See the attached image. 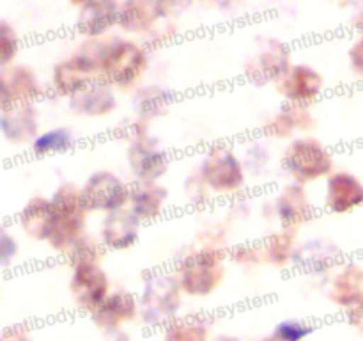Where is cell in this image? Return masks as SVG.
<instances>
[{
  "label": "cell",
  "mask_w": 363,
  "mask_h": 341,
  "mask_svg": "<svg viewBox=\"0 0 363 341\" xmlns=\"http://www.w3.org/2000/svg\"><path fill=\"white\" fill-rule=\"evenodd\" d=\"M18 256V242L16 238L11 237L7 231H2L0 234V263L2 266H9L11 261H14Z\"/></svg>",
  "instance_id": "obj_33"
},
{
  "label": "cell",
  "mask_w": 363,
  "mask_h": 341,
  "mask_svg": "<svg viewBox=\"0 0 363 341\" xmlns=\"http://www.w3.org/2000/svg\"><path fill=\"white\" fill-rule=\"evenodd\" d=\"M289 67V48L282 41L266 39L264 45L247 64V75L252 82L262 85L266 82H279Z\"/></svg>",
  "instance_id": "obj_13"
},
{
  "label": "cell",
  "mask_w": 363,
  "mask_h": 341,
  "mask_svg": "<svg viewBox=\"0 0 363 341\" xmlns=\"http://www.w3.org/2000/svg\"><path fill=\"white\" fill-rule=\"evenodd\" d=\"M282 166L296 183L303 185L332 173L333 160L326 146L318 139H298L287 146Z\"/></svg>",
  "instance_id": "obj_5"
},
{
  "label": "cell",
  "mask_w": 363,
  "mask_h": 341,
  "mask_svg": "<svg viewBox=\"0 0 363 341\" xmlns=\"http://www.w3.org/2000/svg\"><path fill=\"white\" fill-rule=\"evenodd\" d=\"M199 174L211 188V192H218V194H233L245 187L243 163L238 158L236 153L223 146L209 149V153L202 160Z\"/></svg>",
  "instance_id": "obj_6"
},
{
  "label": "cell",
  "mask_w": 363,
  "mask_h": 341,
  "mask_svg": "<svg viewBox=\"0 0 363 341\" xmlns=\"http://www.w3.org/2000/svg\"><path fill=\"white\" fill-rule=\"evenodd\" d=\"M138 305L147 325H167L176 320L181 305V284L177 277L167 274L149 277L138 297Z\"/></svg>",
  "instance_id": "obj_3"
},
{
  "label": "cell",
  "mask_w": 363,
  "mask_h": 341,
  "mask_svg": "<svg viewBox=\"0 0 363 341\" xmlns=\"http://www.w3.org/2000/svg\"><path fill=\"white\" fill-rule=\"evenodd\" d=\"M314 123L305 107L289 105L287 103L279 114L269 119V123L264 126V134L273 139H286L296 130H308V126Z\"/></svg>",
  "instance_id": "obj_25"
},
{
  "label": "cell",
  "mask_w": 363,
  "mask_h": 341,
  "mask_svg": "<svg viewBox=\"0 0 363 341\" xmlns=\"http://www.w3.org/2000/svg\"><path fill=\"white\" fill-rule=\"evenodd\" d=\"M108 288V277L98 263H89V265H80L73 269L69 290L77 305L84 311L94 313L98 305L110 295Z\"/></svg>",
  "instance_id": "obj_10"
},
{
  "label": "cell",
  "mask_w": 363,
  "mask_h": 341,
  "mask_svg": "<svg viewBox=\"0 0 363 341\" xmlns=\"http://www.w3.org/2000/svg\"><path fill=\"white\" fill-rule=\"evenodd\" d=\"M262 256L273 265H286L289 259L294 258V231L282 229L273 233L264 240L261 247Z\"/></svg>",
  "instance_id": "obj_28"
},
{
  "label": "cell",
  "mask_w": 363,
  "mask_h": 341,
  "mask_svg": "<svg viewBox=\"0 0 363 341\" xmlns=\"http://www.w3.org/2000/svg\"><path fill=\"white\" fill-rule=\"evenodd\" d=\"M20 226L30 238L50 242L57 229V212L52 197H32L20 212Z\"/></svg>",
  "instance_id": "obj_17"
},
{
  "label": "cell",
  "mask_w": 363,
  "mask_h": 341,
  "mask_svg": "<svg viewBox=\"0 0 363 341\" xmlns=\"http://www.w3.org/2000/svg\"><path fill=\"white\" fill-rule=\"evenodd\" d=\"M347 320L357 329H363V301L347 309Z\"/></svg>",
  "instance_id": "obj_35"
},
{
  "label": "cell",
  "mask_w": 363,
  "mask_h": 341,
  "mask_svg": "<svg viewBox=\"0 0 363 341\" xmlns=\"http://www.w3.org/2000/svg\"><path fill=\"white\" fill-rule=\"evenodd\" d=\"M74 137L67 128H52L48 131H43L32 141V151L38 156L53 155V153L66 151L73 146Z\"/></svg>",
  "instance_id": "obj_29"
},
{
  "label": "cell",
  "mask_w": 363,
  "mask_h": 341,
  "mask_svg": "<svg viewBox=\"0 0 363 341\" xmlns=\"http://www.w3.org/2000/svg\"><path fill=\"white\" fill-rule=\"evenodd\" d=\"M347 57H350V64L354 73L363 77V32L353 41Z\"/></svg>",
  "instance_id": "obj_34"
},
{
  "label": "cell",
  "mask_w": 363,
  "mask_h": 341,
  "mask_svg": "<svg viewBox=\"0 0 363 341\" xmlns=\"http://www.w3.org/2000/svg\"><path fill=\"white\" fill-rule=\"evenodd\" d=\"M340 256H342V251L330 242L311 240L301 249H296L293 259L308 272L325 274L326 270L339 265Z\"/></svg>",
  "instance_id": "obj_24"
},
{
  "label": "cell",
  "mask_w": 363,
  "mask_h": 341,
  "mask_svg": "<svg viewBox=\"0 0 363 341\" xmlns=\"http://www.w3.org/2000/svg\"><path fill=\"white\" fill-rule=\"evenodd\" d=\"M330 297L337 305L350 309L363 301V266L346 263L335 276Z\"/></svg>",
  "instance_id": "obj_23"
},
{
  "label": "cell",
  "mask_w": 363,
  "mask_h": 341,
  "mask_svg": "<svg viewBox=\"0 0 363 341\" xmlns=\"http://www.w3.org/2000/svg\"><path fill=\"white\" fill-rule=\"evenodd\" d=\"M354 27H357V31L362 34V32H363V11H362V13H358L357 20H354Z\"/></svg>",
  "instance_id": "obj_37"
},
{
  "label": "cell",
  "mask_w": 363,
  "mask_h": 341,
  "mask_svg": "<svg viewBox=\"0 0 363 341\" xmlns=\"http://www.w3.org/2000/svg\"><path fill=\"white\" fill-rule=\"evenodd\" d=\"M262 341H277V340L272 336V337H266V340H262Z\"/></svg>",
  "instance_id": "obj_41"
},
{
  "label": "cell",
  "mask_w": 363,
  "mask_h": 341,
  "mask_svg": "<svg viewBox=\"0 0 363 341\" xmlns=\"http://www.w3.org/2000/svg\"><path fill=\"white\" fill-rule=\"evenodd\" d=\"M279 91L289 105L307 107L314 103L321 96L325 82L323 77L311 66L305 64H294L289 67L284 78L279 82Z\"/></svg>",
  "instance_id": "obj_11"
},
{
  "label": "cell",
  "mask_w": 363,
  "mask_h": 341,
  "mask_svg": "<svg viewBox=\"0 0 363 341\" xmlns=\"http://www.w3.org/2000/svg\"><path fill=\"white\" fill-rule=\"evenodd\" d=\"M172 103V92L160 85H147V87L137 89L133 96V107L138 119L147 121L162 116L167 107Z\"/></svg>",
  "instance_id": "obj_26"
},
{
  "label": "cell",
  "mask_w": 363,
  "mask_h": 341,
  "mask_svg": "<svg viewBox=\"0 0 363 341\" xmlns=\"http://www.w3.org/2000/svg\"><path fill=\"white\" fill-rule=\"evenodd\" d=\"M142 220L131 210L121 208L106 213L101 227V244L110 251H124L138 240Z\"/></svg>",
  "instance_id": "obj_15"
},
{
  "label": "cell",
  "mask_w": 363,
  "mask_h": 341,
  "mask_svg": "<svg viewBox=\"0 0 363 341\" xmlns=\"http://www.w3.org/2000/svg\"><path fill=\"white\" fill-rule=\"evenodd\" d=\"M140 126L142 124H138L135 130L133 142L128 149V163L137 181H158L165 174L169 160Z\"/></svg>",
  "instance_id": "obj_9"
},
{
  "label": "cell",
  "mask_w": 363,
  "mask_h": 341,
  "mask_svg": "<svg viewBox=\"0 0 363 341\" xmlns=\"http://www.w3.org/2000/svg\"><path fill=\"white\" fill-rule=\"evenodd\" d=\"M213 341H238V340L233 336H218V337H215Z\"/></svg>",
  "instance_id": "obj_38"
},
{
  "label": "cell",
  "mask_w": 363,
  "mask_h": 341,
  "mask_svg": "<svg viewBox=\"0 0 363 341\" xmlns=\"http://www.w3.org/2000/svg\"><path fill=\"white\" fill-rule=\"evenodd\" d=\"M99 78L101 75H99V67L94 57L84 50V52L67 57L66 60L53 67L52 89L59 96L73 98Z\"/></svg>",
  "instance_id": "obj_8"
},
{
  "label": "cell",
  "mask_w": 363,
  "mask_h": 341,
  "mask_svg": "<svg viewBox=\"0 0 363 341\" xmlns=\"http://www.w3.org/2000/svg\"><path fill=\"white\" fill-rule=\"evenodd\" d=\"M85 52L94 57L101 80L112 87H131L147 67L145 48L130 39L112 38L108 41H99L94 52Z\"/></svg>",
  "instance_id": "obj_1"
},
{
  "label": "cell",
  "mask_w": 363,
  "mask_h": 341,
  "mask_svg": "<svg viewBox=\"0 0 363 341\" xmlns=\"http://www.w3.org/2000/svg\"><path fill=\"white\" fill-rule=\"evenodd\" d=\"M167 188L156 181H137L130 192V210L140 220H152L163 212Z\"/></svg>",
  "instance_id": "obj_22"
},
{
  "label": "cell",
  "mask_w": 363,
  "mask_h": 341,
  "mask_svg": "<svg viewBox=\"0 0 363 341\" xmlns=\"http://www.w3.org/2000/svg\"><path fill=\"white\" fill-rule=\"evenodd\" d=\"M18 48H20V43H18L16 32L7 21H2L0 23V63H2V67L9 66L11 60L16 57Z\"/></svg>",
  "instance_id": "obj_32"
},
{
  "label": "cell",
  "mask_w": 363,
  "mask_h": 341,
  "mask_svg": "<svg viewBox=\"0 0 363 341\" xmlns=\"http://www.w3.org/2000/svg\"><path fill=\"white\" fill-rule=\"evenodd\" d=\"M223 274L222 252L215 247H204L181 259L176 277L184 293L204 297L220 286Z\"/></svg>",
  "instance_id": "obj_2"
},
{
  "label": "cell",
  "mask_w": 363,
  "mask_h": 341,
  "mask_svg": "<svg viewBox=\"0 0 363 341\" xmlns=\"http://www.w3.org/2000/svg\"><path fill=\"white\" fill-rule=\"evenodd\" d=\"M163 341H208V325L199 316L176 318L165 325Z\"/></svg>",
  "instance_id": "obj_27"
},
{
  "label": "cell",
  "mask_w": 363,
  "mask_h": 341,
  "mask_svg": "<svg viewBox=\"0 0 363 341\" xmlns=\"http://www.w3.org/2000/svg\"><path fill=\"white\" fill-rule=\"evenodd\" d=\"M43 94L38 78L27 66H6L0 77V98L2 109L18 105H34L35 99Z\"/></svg>",
  "instance_id": "obj_12"
},
{
  "label": "cell",
  "mask_w": 363,
  "mask_h": 341,
  "mask_svg": "<svg viewBox=\"0 0 363 341\" xmlns=\"http://www.w3.org/2000/svg\"><path fill=\"white\" fill-rule=\"evenodd\" d=\"M138 311H140V305L133 293L116 291V293H110L94 313H91V318L98 325V329L108 330L113 334L124 323L131 322L138 315Z\"/></svg>",
  "instance_id": "obj_16"
},
{
  "label": "cell",
  "mask_w": 363,
  "mask_h": 341,
  "mask_svg": "<svg viewBox=\"0 0 363 341\" xmlns=\"http://www.w3.org/2000/svg\"><path fill=\"white\" fill-rule=\"evenodd\" d=\"M121 6L117 0H91L80 6L77 31L85 38H99L113 25H119Z\"/></svg>",
  "instance_id": "obj_18"
},
{
  "label": "cell",
  "mask_w": 363,
  "mask_h": 341,
  "mask_svg": "<svg viewBox=\"0 0 363 341\" xmlns=\"http://www.w3.org/2000/svg\"><path fill=\"white\" fill-rule=\"evenodd\" d=\"M277 215L282 229L287 231H296L301 224L314 217V205L308 201L307 192L300 183H293L280 190L277 197Z\"/></svg>",
  "instance_id": "obj_19"
},
{
  "label": "cell",
  "mask_w": 363,
  "mask_h": 341,
  "mask_svg": "<svg viewBox=\"0 0 363 341\" xmlns=\"http://www.w3.org/2000/svg\"><path fill=\"white\" fill-rule=\"evenodd\" d=\"M71 4H77V6H84V4L91 2V0H69Z\"/></svg>",
  "instance_id": "obj_40"
},
{
  "label": "cell",
  "mask_w": 363,
  "mask_h": 341,
  "mask_svg": "<svg viewBox=\"0 0 363 341\" xmlns=\"http://www.w3.org/2000/svg\"><path fill=\"white\" fill-rule=\"evenodd\" d=\"M101 247L103 244H99L98 240H94V238L84 233L62 254L67 259V263L73 265L74 269V266L89 265V263H98V259L101 258Z\"/></svg>",
  "instance_id": "obj_30"
},
{
  "label": "cell",
  "mask_w": 363,
  "mask_h": 341,
  "mask_svg": "<svg viewBox=\"0 0 363 341\" xmlns=\"http://www.w3.org/2000/svg\"><path fill=\"white\" fill-rule=\"evenodd\" d=\"M52 201L57 212V229L48 244L55 251L64 252L80 234H84L89 212L82 201L80 188H74L69 183L59 187L52 195Z\"/></svg>",
  "instance_id": "obj_4"
},
{
  "label": "cell",
  "mask_w": 363,
  "mask_h": 341,
  "mask_svg": "<svg viewBox=\"0 0 363 341\" xmlns=\"http://www.w3.org/2000/svg\"><path fill=\"white\" fill-rule=\"evenodd\" d=\"M113 341H130V337L124 336V334H117V336L113 337Z\"/></svg>",
  "instance_id": "obj_39"
},
{
  "label": "cell",
  "mask_w": 363,
  "mask_h": 341,
  "mask_svg": "<svg viewBox=\"0 0 363 341\" xmlns=\"http://www.w3.org/2000/svg\"><path fill=\"white\" fill-rule=\"evenodd\" d=\"M82 201L87 212H116L130 202L131 187H128L117 174L110 170H98L91 174L80 188Z\"/></svg>",
  "instance_id": "obj_7"
},
{
  "label": "cell",
  "mask_w": 363,
  "mask_h": 341,
  "mask_svg": "<svg viewBox=\"0 0 363 341\" xmlns=\"http://www.w3.org/2000/svg\"><path fill=\"white\" fill-rule=\"evenodd\" d=\"M116 94H113L112 85L106 84L105 80H96L94 84L89 85L77 96L69 98V107L80 116L99 117L108 116L116 109Z\"/></svg>",
  "instance_id": "obj_21"
},
{
  "label": "cell",
  "mask_w": 363,
  "mask_h": 341,
  "mask_svg": "<svg viewBox=\"0 0 363 341\" xmlns=\"http://www.w3.org/2000/svg\"><path fill=\"white\" fill-rule=\"evenodd\" d=\"M325 206L339 215L360 208L363 206V181L346 170L330 174L325 188Z\"/></svg>",
  "instance_id": "obj_14"
},
{
  "label": "cell",
  "mask_w": 363,
  "mask_h": 341,
  "mask_svg": "<svg viewBox=\"0 0 363 341\" xmlns=\"http://www.w3.org/2000/svg\"><path fill=\"white\" fill-rule=\"evenodd\" d=\"M2 110L0 128L7 141L13 144H25L30 139L38 137L39 121L34 105H18Z\"/></svg>",
  "instance_id": "obj_20"
},
{
  "label": "cell",
  "mask_w": 363,
  "mask_h": 341,
  "mask_svg": "<svg viewBox=\"0 0 363 341\" xmlns=\"http://www.w3.org/2000/svg\"><path fill=\"white\" fill-rule=\"evenodd\" d=\"M2 341H32V337L21 329H9L4 332Z\"/></svg>",
  "instance_id": "obj_36"
},
{
  "label": "cell",
  "mask_w": 363,
  "mask_h": 341,
  "mask_svg": "<svg viewBox=\"0 0 363 341\" xmlns=\"http://www.w3.org/2000/svg\"><path fill=\"white\" fill-rule=\"evenodd\" d=\"M314 332V327L303 320H286L277 325L273 337L277 341H303Z\"/></svg>",
  "instance_id": "obj_31"
}]
</instances>
